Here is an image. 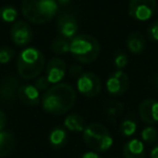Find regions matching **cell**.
I'll use <instances>...</instances> for the list:
<instances>
[{
	"label": "cell",
	"mask_w": 158,
	"mask_h": 158,
	"mask_svg": "<svg viewBox=\"0 0 158 158\" xmlns=\"http://www.w3.org/2000/svg\"><path fill=\"white\" fill-rule=\"evenodd\" d=\"M76 92L67 84H57L50 87L41 98L42 108L52 115H63L74 106Z\"/></svg>",
	"instance_id": "6da1fadb"
},
{
	"label": "cell",
	"mask_w": 158,
	"mask_h": 158,
	"mask_svg": "<svg viewBox=\"0 0 158 158\" xmlns=\"http://www.w3.org/2000/svg\"><path fill=\"white\" fill-rule=\"evenodd\" d=\"M57 10L56 0H23L21 5L23 16L34 24L50 22L56 15Z\"/></svg>",
	"instance_id": "7a4b0ae2"
},
{
	"label": "cell",
	"mask_w": 158,
	"mask_h": 158,
	"mask_svg": "<svg viewBox=\"0 0 158 158\" xmlns=\"http://www.w3.org/2000/svg\"><path fill=\"white\" fill-rule=\"evenodd\" d=\"M44 55L36 48H26L20 53L16 62L19 75L23 79H34L40 76L44 68Z\"/></svg>",
	"instance_id": "3957f363"
},
{
	"label": "cell",
	"mask_w": 158,
	"mask_h": 158,
	"mask_svg": "<svg viewBox=\"0 0 158 158\" xmlns=\"http://www.w3.org/2000/svg\"><path fill=\"white\" fill-rule=\"evenodd\" d=\"M100 44L91 35H78L70 41V54L84 64L94 62L100 54Z\"/></svg>",
	"instance_id": "277c9868"
},
{
	"label": "cell",
	"mask_w": 158,
	"mask_h": 158,
	"mask_svg": "<svg viewBox=\"0 0 158 158\" xmlns=\"http://www.w3.org/2000/svg\"><path fill=\"white\" fill-rule=\"evenodd\" d=\"M84 140L91 149L103 153L112 147L113 138L108 130L99 123L86 126L84 130Z\"/></svg>",
	"instance_id": "5b68a950"
},
{
	"label": "cell",
	"mask_w": 158,
	"mask_h": 158,
	"mask_svg": "<svg viewBox=\"0 0 158 158\" xmlns=\"http://www.w3.org/2000/svg\"><path fill=\"white\" fill-rule=\"evenodd\" d=\"M156 10V0H130L128 13L134 20L145 22L155 14Z\"/></svg>",
	"instance_id": "8992f818"
},
{
	"label": "cell",
	"mask_w": 158,
	"mask_h": 158,
	"mask_svg": "<svg viewBox=\"0 0 158 158\" xmlns=\"http://www.w3.org/2000/svg\"><path fill=\"white\" fill-rule=\"evenodd\" d=\"M77 89L79 93L87 98L98 97L101 92L102 84L99 76L94 73L86 72L82 73L80 77L77 79Z\"/></svg>",
	"instance_id": "52a82bcc"
},
{
	"label": "cell",
	"mask_w": 158,
	"mask_h": 158,
	"mask_svg": "<svg viewBox=\"0 0 158 158\" xmlns=\"http://www.w3.org/2000/svg\"><path fill=\"white\" fill-rule=\"evenodd\" d=\"M129 77L123 70H116L108 77L106 81L107 92L113 97H120L126 93L129 88Z\"/></svg>",
	"instance_id": "ba28073f"
},
{
	"label": "cell",
	"mask_w": 158,
	"mask_h": 158,
	"mask_svg": "<svg viewBox=\"0 0 158 158\" xmlns=\"http://www.w3.org/2000/svg\"><path fill=\"white\" fill-rule=\"evenodd\" d=\"M33 36L34 34L31 27L23 21L15 22L10 29V37L12 41L19 47H25L31 44Z\"/></svg>",
	"instance_id": "9c48e42d"
},
{
	"label": "cell",
	"mask_w": 158,
	"mask_h": 158,
	"mask_svg": "<svg viewBox=\"0 0 158 158\" xmlns=\"http://www.w3.org/2000/svg\"><path fill=\"white\" fill-rule=\"evenodd\" d=\"M65 74L66 64L63 60L59 59V57H53L47 64L44 76L47 77V79H48L51 85L60 84V81L64 78Z\"/></svg>",
	"instance_id": "30bf717a"
},
{
	"label": "cell",
	"mask_w": 158,
	"mask_h": 158,
	"mask_svg": "<svg viewBox=\"0 0 158 158\" xmlns=\"http://www.w3.org/2000/svg\"><path fill=\"white\" fill-rule=\"evenodd\" d=\"M56 28L62 37L70 39V38L76 37L79 26L77 20L73 15H70V14H62L57 19Z\"/></svg>",
	"instance_id": "8fae6325"
},
{
	"label": "cell",
	"mask_w": 158,
	"mask_h": 158,
	"mask_svg": "<svg viewBox=\"0 0 158 158\" xmlns=\"http://www.w3.org/2000/svg\"><path fill=\"white\" fill-rule=\"evenodd\" d=\"M139 115L145 123L153 125L158 123V101L146 99L139 105Z\"/></svg>",
	"instance_id": "7c38bea8"
},
{
	"label": "cell",
	"mask_w": 158,
	"mask_h": 158,
	"mask_svg": "<svg viewBox=\"0 0 158 158\" xmlns=\"http://www.w3.org/2000/svg\"><path fill=\"white\" fill-rule=\"evenodd\" d=\"M18 98L28 106H37L40 103V92L34 85H22L18 91Z\"/></svg>",
	"instance_id": "4fadbf2b"
},
{
	"label": "cell",
	"mask_w": 158,
	"mask_h": 158,
	"mask_svg": "<svg viewBox=\"0 0 158 158\" xmlns=\"http://www.w3.org/2000/svg\"><path fill=\"white\" fill-rule=\"evenodd\" d=\"M20 82L18 78L10 76L5 78L0 84V99L5 101H13L18 97Z\"/></svg>",
	"instance_id": "5bb4252c"
},
{
	"label": "cell",
	"mask_w": 158,
	"mask_h": 158,
	"mask_svg": "<svg viewBox=\"0 0 158 158\" xmlns=\"http://www.w3.org/2000/svg\"><path fill=\"white\" fill-rule=\"evenodd\" d=\"M123 158H145V146L139 139L126 142L123 148Z\"/></svg>",
	"instance_id": "9a60e30c"
},
{
	"label": "cell",
	"mask_w": 158,
	"mask_h": 158,
	"mask_svg": "<svg viewBox=\"0 0 158 158\" xmlns=\"http://www.w3.org/2000/svg\"><path fill=\"white\" fill-rule=\"evenodd\" d=\"M145 39L139 31H132L129 34L127 39V48L133 54H140L145 49Z\"/></svg>",
	"instance_id": "2e32d148"
},
{
	"label": "cell",
	"mask_w": 158,
	"mask_h": 158,
	"mask_svg": "<svg viewBox=\"0 0 158 158\" xmlns=\"http://www.w3.org/2000/svg\"><path fill=\"white\" fill-rule=\"evenodd\" d=\"M15 144L13 134L7 131H0V158L6 157L12 152Z\"/></svg>",
	"instance_id": "e0dca14e"
},
{
	"label": "cell",
	"mask_w": 158,
	"mask_h": 158,
	"mask_svg": "<svg viewBox=\"0 0 158 158\" xmlns=\"http://www.w3.org/2000/svg\"><path fill=\"white\" fill-rule=\"evenodd\" d=\"M64 126L72 132H84L86 128L85 119L78 114H70L64 120Z\"/></svg>",
	"instance_id": "ac0fdd59"
},
{
	"label": "cell",
	"mask_w": 158,
	"mask_h": 158,
	"mask_svg": "<svg viewBox=\"0 0 158 158\" xmlns=\"http://www.w3.org/2000/svg\"><path fill=\"white\" fill-rule=\"evenodd\" d=\"M123 108H125L123 104L118 101H107L104 104V113L110 121H116L123 112Z\"/></svg>",
	"instance_id": "d6986e66"
},
{
	"label": "cell",
	"mask_w": 158,
	"mask_h": 158,
	"mask_svg": "<svg viewBox=\"0 0 158 158\" xmlns=\"http://www.w3.org/2000/svg\"><path fill=\"white\" fill-rule=\"evenodd\" d=\"M67 141V132L64 128L62 127H55L49 134V142L51 146L59 148L62 147Z\"/></svg>",
	"instance_id": "ffe728a7"
},
{
	"label": "cell",
	"mask_w": 158,
	"mask_h": 158,
	"mask_svg": "<svg viewBox=\"0 0 158 158\" xmlns=\"http://www.w3.org/2000/svg\"><path fill=\"white\" fill-rule=\"evenodd\" d=\"M51 49L56 54H66L70 50V41L67 38H64L62 36L55 38L51 44Z\"/></svg>",
	"instance_id": "44dd1931"
},
{
	"label": "cell",
	"mask_w": 158,
	"mask_h": 158,
	"mask_svg": "<svg viewBox=\"0 0 158 158\" xmlns=\"http://www.w3.org/2000/svg\"><path fill=\"white\" fill-rule=\"evenodd\" d=\"M18 10L13 6H3L0 8V20L5 23H13L18 19Z\"/></svg>",
	"instance_id": "7402d4cb"
},
{
	"label": "cell",
	"mask_w": 158,
	"mask_h": 158,
	"mask_svg": "<svg viewBox=\"0 0 158 158\" xmlns=\"http://www.w3.org/2000/svg\"><path fill=\"white\" fill-rule=\"evenodd\" d=\"M136 128H138L136 121L131 117H126L121 123L120 131L125 136H131L135 133Z\"/></svg>",
	"instance_id": "603a6c76"
},
{
	"label": "cell",
	"mask_w": 158,
	"mask_h": 158,
	"mask_svg": "<svg viewBox=\"0 0 158 158\" xmlns=\"http://www.w3.org/2000/svg\"><path fill=\"white\" fill-rule=\"evenodd\" d=\"M141 138L146 144H154L158 139V131L154 127H146L141 132Z\"/></svg>",
	"instance_id": "cb8c5ba5"
},
{
	"label": "cell",
	"mask_w": 158,
	"mask_h": 158,
	"mask_svg": "<svg viewBox=\"0 0 158 158\" xmlns=\"http://www.w3.org/2000/svg\"><path fill=\"white\" fill-rule=\"evenodd\" d=\"M15 55L13 49L9 47H0V64H7Z\"/></svg>",
	"instance_id": "d4e9b609"
},
{
	"label": "cell",
	"mask_w": 158,
	"mask_h": 158,
	"mask_svg": "<svg viewBox=\"0 0 158 158\" xmlns=\"http://www.w3.org/2000/svg\"><path fill=\"white\" fill-rule=\"evenodd\" d=\"M114 64L119 70H123V68H125L128 64V56L123 52L119 51L114 57Z\"/></svg>",
	"instance_id": "484cf974"
},
{
	"label": "cell",
	"mask_w": 158,
	"mask_h": 158,
	"mask_svg": "<svg viewBox=\"0 0 158 158\" xmlns=\"http://www.w3.org/2000/svg\"><path fill=\"white\" fill-rule=\"evenodd\" d=\"M34 86L36 87V89H37L39 92H41V91H47L49 88H50L51 84L49 82V80L47 79L46 76H38V78L35 80V85Z\"/></svg>",
	"instance_id": "4316f807"
},
{
	"label": "cell",
	"mask_w": 158,
	"mask_h": 158,
	"mask_svg": "<svg viewBox=\"0 0 158 158\" xmlns=\"http://www.w3.org/2000/svg\"><path fill=\"white\" fill-rule=\"evenodd\" d=\"M147 36L151 41L158 42V21L149 25V27L147 28Z\"/></svg>",
	"instance_id": "83f0119b"
},
{
	"label": "cell",
	"mask_w": 158,
	"mask_h": 158,
	"mask_svg": "<svg viewBox=\"0 0 158 158\" xmlns=\"http://www.w3.org/2000/svg\"><path fill=\"white\" fill-rule=\"evenodd\" d=\"M68 73H69L70 76L73 77H80L82 75V68L81 66L79 65H72L69 67V69H68Z\"/></svg>",
	"instance_id": "f1b7e54d"
},
{
	"label": "cell",
	"mask_w": 158,
	"mask_h": 158,
	"mask_svg": "<svg viewBox=\"0 0 158 158\" xmlns=\"http://www.w3.org/2000/svg\"><path fill=\"white\" fill-rule=\"evenodd\" d=\"M6 125H7V116L2 110H0V131L5 129Z\"/></svg>",
	"instance_id": "f546056e"
},
{
	"label": "cell",
	"mask_w": 158,
	"mask_h": 158,
	"mask_svg": "<svg viewBox=\"0 0 158 158\" xmlns=\"http://www.w3.org/2000/svg\"><path fill=\"white\" fill-rule=\"evenodd\" d=\"M79 158H102L97 152H87V153L82 154Z\"/></svg>",
	"instance_id": "4dcf8cb0"
},
{
	"label": "cell",
	"mask_w": 158,
	"mask_h": 158,
	"mask_svg": "<svg viewBox=\"0 0 158 158\" xmlns=\"http://www.w3.org/2000/svg\"><path fill=\"white\" fill-rule=\"evenodd\" d=\"M151 158H158V143L151 151Z\"/></svg>",
	"instance_id": "1f68e13d"
},
{
	"label": "cell",
	"mask_w": 158,
	"mask_h": 158,
	"mask_svg": "<svg viewBox=\"0 0 158 158\" xmlns=\"http://www.w3.org/2000/svg\"><path fill=\"white\" fill-rule=\"evenodd\" d=\"M72 0H56V2L60 3V5H68Z\"/></svg>",
	"instance_id": "d6a6232c"
},
{
	"label": "cell",
	"mask_w": 158,
	"mask_h": 158,
	"mask_svg": "<svg viewBox=\"0 0 158 158\" xmlns=\"http://www.w3.org/2000/svg\"><path fill=\"white\" fill-rule=\"evenodd\" d=\"M153 82H154V85H155V86L158 88V73L155 75V77H154V79H153Z\"/></svg>",
	"instance_id": "836d02e7"
},
{
	"label": "cell",
	"mask_w": 158,
	"mask_h": 158,
	"mask_svg": "<svg viewBox=\"0 0 158 158\" xmlns=\"http://www.w3.org/2000/svg\"><path fill=\"white\" fill-rule=\"evenodd\" d=\"M157 13H158V7H157Z\"/></svg>",
	"instance_id": "e575fe53"
}]
</instances>
